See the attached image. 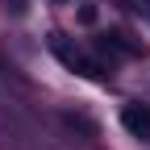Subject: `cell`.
Instances as JSON below:
<instances>
[{"instance_id": "2", "label": "cell", "mask_w": 150, "mask_h": 150, "mask_svg": "<svg viewBox=\"0 0 150 150\" xmlns=\"http://www.w3.org/2000/svg\"><path fill=\"white\" fill-rule=\"evenodd\" d=\"M121 121L134 138H150V104H125Z\"/></svg>"}, {"instance_id": "1", "label": "cell", "mask_w": 150, "mask_h": 150, "mask_svg": "<svg viewBox=\"0 0 150 150\" xmlns=\"http://www.w3.org/2000/svg\"><path fill=\"white\" fill-rule=\"evenodd\" d=\"M54 54H59V59H63V63H67L71 71H83V75H92V79H100V75H104V71H100L96 63H88L79 50H71V46L63 42V38H54Z\"/></svg>"}]
</instances>
